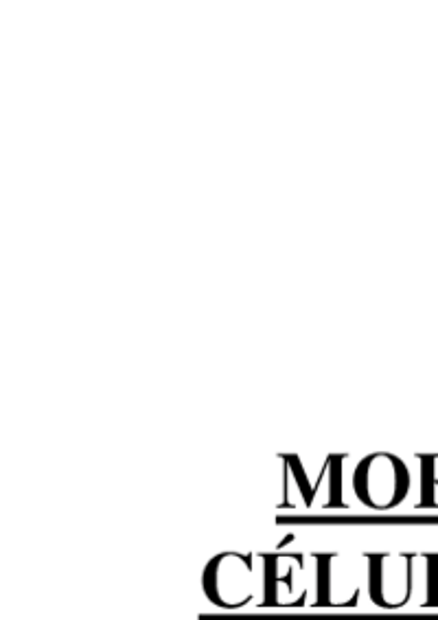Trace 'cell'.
I'll return each mask as SVG.
<instances>
[{
  "label": "cell",
  "instance_id": "cell-3",
  "mask_svg": "<svg viewBox=\"0 0 438 620\" xmlns=\"http://www.w3.org/2000/svg\"><path fill=\"white\" fill-rule=\"evenodd\" d=\"M414 553H366V592L382 610H401L412 601L417 583Z\"/></svg>",
  "mask_w": 438,
  "mask_h": 620
},
{
  "label": "cell",
  "instance_id": "cell-1",
  "mask_svg": "<svg viewBox=\"0 0 438 620\" xmlns=\"http://www.w3.org/2000/svg\"><path fill=\"white\" fill-rule=\"evenodd\" d=\"M255 553H219L202 572L204 596L222 610H241L263 596Z\"/></svg>",
  "mask_w": 438,
  "mask_h": 620
},
{
  "label": "cell",
  "instance_id": "cell-2",
  "mask_svg": "<svg viewBox=\"0 0 438 620\" xmlns=\"http://www.w3.org/2000/svg\"><path fill=\"white\" fill-rule=\"evenodd\" d=\"M412 476L399 456L388 452L368 454L355 467L353 491L357 500L371 511H390L408 498Z\"/></svg>",
  "mask_w": 438,
  "mask_h": 620
},
{
  "label": "cell",
  "instance_id": "cell-5",
  "mask_svg": "<svg viewBox=\"0 0 438 620\" xmlns=\"http://www.w3.org/2000/svg\"><path fill=\"white\" fill-rule=\"evenodd\" d=\"M261 559L263 579V607H301L305 605L307 592H298L307 572V555L303 553H265ZM307 585V583H303Z\"/></svg>",
  "mask_w": 438,
  "mask_h": 620
},
{
  "label": "cell",
  "instance_id": "cell-7",
  "mask_svg": "<svg viewBox=\"0 0 438 620\" xmlns=\"http://www.w3.org/2000/svg\"><path fill=\"white\" fill-rule=\"evenodd\" d=\"M425 561V601L423 607H438V553L421 555Z\"/></svg>",
  "mask_w": 438,
  "mask_h": 620
},
{
  "label": "cell",
  "instance_id": "cell-4",
  "mask_svg": "<svg viewBox=\"0 0 438 620\" xmlns=\"http://www.w3.org/2000/svg\"><path fill=\"white\" fill-rule=\"evenodd\" d=\"M316 607H357L366 588V561L344 553H316Z\"/></svg>",
  "mask_w": 438,
  "mask_h": 620
},
{
  "label": "cell",
  "instance_id": "cell-6",
  "mask_svg": "<svg viewBox=\"0 0 438 620\" xmlns=\"http://www.w3.org/2000/svg\"><path fill=\"white\" fill-rule=\"evenodd\" d=\"M419 502L417 509H438V454L419 456Z\"/></svg>",
  "mask_w": 438,
  "mask_h": 620
}]
</instances>
